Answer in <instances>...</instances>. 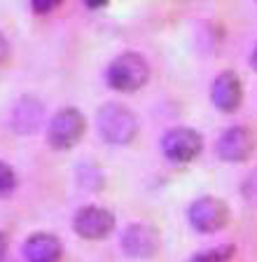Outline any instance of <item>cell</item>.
Instances as JSON below:
<instances>
[{
	"instance_id": "ba28073f",
	"label": "cell",
	"mask_w": 257,
	"mask_h": 262,
	"mask_svg": "<svg viewBox=\"0 0 257 262\" xmlns=\"http://www.w3.org/2000/svg\"><path fill=\"white\" fill-rule=\"evenodd\" d=\"M255 152V136L243 126H231L220 136L218 141V155L220 159L229 164L246 162Z\"/></svg>"
},
{
	"instance_id": "52a82bcc",
	"label": "cell",
	"mask_w": 257,
	"mask_h": 262,
	"mask_svg": "<svg viewBox=\"0 0 257 262\" xmlns=\"http://www.w3.org/2000/svg\"><path fill=\"white\" fill-rule=\"evenodd\" d=\"M159 246H161V239L152 225H131L122 234V248L133 260L154 257L159 253Z\"/></svg>"
},
{
	"instance_id": "7c38bea8",
	"label": "cell",
	"mask_w": 257,
	"mask_h": 262,
	"mask_svg": "<svg viewBox=\"0 0 257 262\" xmlns=\"http://www.w3.org/2000/svg\"><path fill=\"white\" fill-rule=\"evenodd\" d=\"M234 255V246H218V248H211V251H203V253H197L192 257L190 262H227L231 260Z\"/></svg>"
},
{
	"instance_id": "5b68a950",
	"label": "cell",
	"mask_w": 257,
	"mask_h": 262,
	"mask_svg": "<svg viewBox=\"0 0 257 262\" xmlns=\"http://www.w3.org/2000/svg\"><path fill=\"white\" fill-rule=\"evenodd\" d=\"M190 225L197 232L203 234H211V232H218L227 225L229 220V208L222 199L218 196H201L190 206Z\"/></svg>"
},
{
	"instance_id": "8fae6325",
	"label": "cell",
	"mask_w": 257,
	"mask_h": 262,
	"mask_svg": "<svg viewBox=\"0 0 257 262\" xmlns=\"http://www.w3.org/2000/svg\"><path fill=\"white\" fill-rule=\"evenodd\" d=\"M40 122H42V105L31 96L21 98L12 110V129H17L19 134L35 131Z\"/></svg>"
},
{
	"instance_id": "5bb4252c",
	"label": "cell",
	"mask_w": 257,
	"mask_h": 262,
	"mask_svg": "<svg viewBox=\"0 0 257 262\" xmlns=\"http://www.w3.org/2000/svg\"><path fill=\"white\" fill-rule=\"evenodd\" d=\"M61 3H63V0H31V7H33L35 14H50Z\"/></svg>"
},
{
	"instance_id": "9c48e42d",
	"label": "cell",
	"mask_w": 257,
	"mask_h": 262,
	"mask_svg": "<svg viewBox=\"0 0 257 262\" xmlns=\"http://www.w3.org/2000/svg\"><path fill=\"white\" fill-rule=\"evenodd\" d=\"M211 98L218 110L222 113H236L243 101V84L241 77L231 71H224L215 77L213 87H211Z\"/></svg>"
},
{
	"instance_id": "6da1fadb",
	"label": "cell",
	"mask_w": 257,
	"mask_h": 262,
	"mask_svg": "<svg viewBox=\"0 0 257 262\" xmlns=\"http://www.w3.org/2000/svg\"><path fill=\"white\" fill-rule=\"evenodd\" d=\"M96 126L105 143L129 145L138 134V117L120 103H105L96 113Z\"/></svg>"
},
{
	"instance_id": "277c9868",
	"label": "cell",
	"mask_w": 257,
	"mask_h": 262,
	"mask_svg": "<svg viewBox=\"0 0 257 262\" xmlns=\"http://www.w3.org/2000/svg\"><path fill=\"white\" fill-rule=\"evenodd\" d=\"M203 150V138L199 131L187 129V126H175L161 138V152L166 159L175 164H187L201 155Z\"/></svg>"
},
{
	"instance_id": "7a4b0ae2",
	"label": "cell",
	"mask_w": 257,
	"mask_h": 262,
	"mask_svg": "<svg viewBox=\"0 0 257 262\" xmlns=\"http://www.w3.org/2000/svg\"><path fill=\"white\" fill-rule=\"evenodd\" d=\"M105 77H108V84L115 92L133 94L141 87H145V82L150 77V66L141 54L126 52V54H120L108 66Z\"/></svg>"
},
{
	"instance_id": "e0dca14e",
	"label": "cell",
	"mask_w": 257,
	"mask_h": 262,
	"mask_svg": "<svg viewBox=\"0 0 257 262\" xmlns=\"http://www.w3.org/2000/svg\"><path fill=\"white\" fill-rule=\"evenodd\" d=\"M84 5L91 7V10H101V7L108 5V0H84Z\"/></svg>"
},
{
	"instance_id": "30bf717a",
	"label": "cell",
	"mask_w": 257,
	"mask_h": 262,
	"mask_svg": "<svg viewBox=\"0 0 257 262\" xmlns=\"http://www.w3.org/2000/svg\"><path fill=\"white\" fill-rule=\"evenodd\" d=\"M63 246L59 236L50 232H35L24 241V255L28 262H59Z\"/></svg>"
},
{
	"instance_id": "3957f363",
	"label": "cell",
	"mask_w": 257,
	"mask_h": 262,
	"mask_svg": "<svg viewBox=\"0 0 257 262\" xmlns=\"http://www.w3.org/2000/svg\"><path fill=\"white\" fill-rule=\"evenodd\" d=\"M84 129H87L84 115L77 108H63L52 117V124L47 129V141L54 150H71L84 136Z\"/></svg>"
},
{
	"instance_id": "4fadbf2b",
	"label": "cell",
	"mask_w": 257,
	"mask_h": 262,
	"mask_svg": "<svg viewBox=\"0 0 257 262\" xmlns=\"http://www.w3.org/2000/svg\"><path fill=\"white\" fill-rule=\"evenodd\" d=\"M17 187V173L10 164L0 162V196H10Z\"/></svg>"
},
{
	"instance_id": "8992f818",
	"label": "cell",
	"mask_w": 257,
	"mask_h": 262,
	"mask_svg": "<svg viewBox=\"0 0 257 262\" xmlns=\"http://www.w3.org/2000/svg\"><path fill=\"white\" fill-rule=\"evenodd\" d=\"M73 229H75L82 239L101 241L115 229V215H112L108 208L84 206L75 213V218H73Z\"/></svg>"
},
{
	"instance_id": "9a60e30c",
	"label": "cell",
	"mask_w": 257,
	"mask_h": 262,
	"mask_svg": "<svg viewBox=\"0 0 257 262\" xmlns=\"http://www.w3.org/2000/svg\"><path fill=\"white\" fill-rule=\"evenodd\" d=\"M7 54H10V45H7V40H5V35L0 33V63L7 59Z\"/></svg>"
},
{
	"instance_id": "ac0fdd59",
	"label": "cell",
	"mask_w": 257,
	"mask_h": 262,
	"mask_svg": "<svg viewBox=\"0 0 257 262\" xmlns=\"http://www.w3.org/2000/svg\"><path fill=\"white\" fill-rule=\"evenodd\" d=\"M250 63H252V68L257 71V47H255V52H252V56H250Z\"/></svg>"
},
{
	"instance_id": "2e32d148",
	"label": "cell",
	"mask_w": 257,
	"mask_h": 262,
	"mask_svg": "<svg viewBox=\"0 0 257 262\" xmlns=\"http://www.w3.org/2000/svg\"><path fill=\"white\" fill-rule=\"evenodd\" d=\"M7 236H5V232H0V262L5 260V255H7Z\"/></svg>"
}]
</instances>
